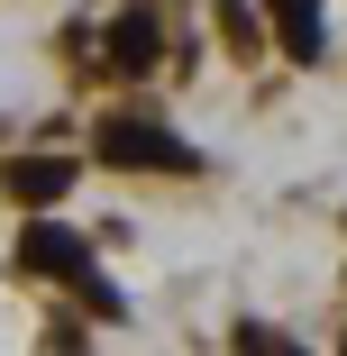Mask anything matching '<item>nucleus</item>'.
Returning a JSON list of instances; mask_svg holds the SVG:
<instances>
[{
	"label": "nucleus",
	"instance_id": "f257e3e1",
	"mask_svg": "<svg viewBox=\"0 0 347 356\" xmlns=\"http://www.w3.org/2000/svg\"><path fill=\"white\" fill-rule=\"evenodd\" d=\"M92 156L101 165H128V174H192V147L165 137V128H147V119H101Z\"/></svg>",
	"mask_w": 347,
	"mask_h": 356
},
{
	"label": "nucleus",
	"instance_id": "f03ea898",
	"mask_svg": "<svg viewBox=\"0 0 347 356\" xmlns=\"http://www.w3.org/2000/svg\"><path fill=\"white\" fill-rule=\"evenodd\" d=\"M19 265H28V274H64V283H83V274H92V247H83L74 229L37 220V229L19 238Z\"/></svg>",
	"mask_w": 347,
	"mask_h": 356
},
{
	"label": "nucleus",
	"instance_id": "7ed1b4c3",
	"mask_svg": "<svg viewBox=\"0 0 347 356\" xmlns=\"http://www.w3.org/2000/svg\"><path fill=\"white\" fill-rule=\"evenodd\" d=\"M274 10V37H284V55H302V64H320V0H265Z\"/></svg>",
	"mask_w": 347,
	"mask_h": 356
},
{
	"label": "nucleus",
	"instance_id": "20e7f679",
	"mask_svg": "<svg viewBox=\"0 0 347 356\" xmlns=\"http://www.w3.org/2000/svg\"><path fill=\"white\" fill-rule=\"evenodd\" d=\"M110 64H119V74H147V64H156V19L147 10H119L110 19Z\"/></svg>",
	"mask_w": 347,
	"mask_h": 356
},
{
	"label": "nucleus",
	"instance_id": "39448f33",
	"mask_svg": "<svg viewBox=\"0 0 347 356\" xmlns=\"http://www.w3.org/2000/svg\"><path fill=\"white\" fill-rule=\"evenodd\" d=\"M10 192L19 201H64V192H74V165H64V156H28V165H10Z\"/></svg>",
	"mask_w": 347,
	"mask_h": 356
},
{
	"label": "nucleus",
	"instance_id": "423d86ee",
	"mask_svg": "<svg viewBox=\"0 0 347 356\" xmlns=\"http://www.w3.org/2000/svg\"><path fill=\"white\" fill-rule=\"evenodd\" d=\"M220 37H229V46H238V55H247V46H256V10H247V0H220Z\"/></svg>",
	"mask_w": 347,
	"mask_h": 356
}]
</instances>
